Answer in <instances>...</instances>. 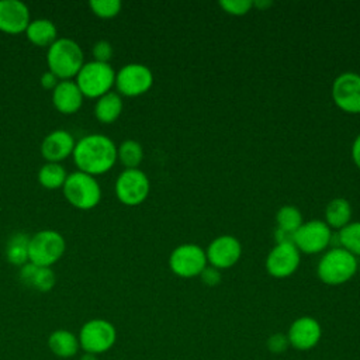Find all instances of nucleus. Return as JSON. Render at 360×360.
<instances>
[{
	"label": "nucleus",
	"mask_w": 360,
	"mask_h": 360,
	"mask_svg": "<svg viewBox=\"0 0 360 360\" xmlns=\"http://www.w3.org/2000/svg\"><path fill=\"white\" fill-rule=\"evenodd\" d=\"M208 266L205 250L195 243H183L170 253L169 267L181 278H193Z\"/></svg>",
	"instance_id": "nucleus-8"
},
{
	"label": "nucleus",
	"mask_w": 360,
	"mask_h": 360,
	"mask_svg": "<svg viewBox=\"0 0 360 360\" xmlns=\"http://www.w3.org/2000/svg\"><path fill=\"white\" fill-rule=\"evenodd\" d=\"M273 3L270 0H255L253 1V7L256 8H260V10H266L269 7H271Z\"/></svg>",
	"instance_id": "nucleus-36"
},
{
	"label": "nucleus",
	"mask_w": 360,
	"mask_h": 360,
	"mask_svg": "<svg viewBox=\"0 0 360 360\" xmlns=\"http://www.w3.org/2000/svg\"><path fill=\"white\" fill-rule=\"evenodd\" d=\"M84 96L75 80H60L52 90L53 107L66 115L77 112L83 105Z\"/></svg>",
	"instance_id": "nucleus-18"
},
{
	"label": "nucleus",
	"mask_w": 360,
	"mask_h": 360,
	"mask_svg": "<svg viewBox=\"0 0 360 360\" xmlns=\"http://www.w3.org/2000/svg\"><path fill=\"white\" fill-rule=\"evenodd\" d=\"M330 240L332 229L321 219L302 222L292 235V243L295 248L307 255H316L326 250Z\"/></svg>",
	"instance_id": "nucleus-10"
},
{
	"label": "nucleus",
	"mask_w": 360,
	"mask_h": 360,
	"mask_svg": "<svg viewBox=\"0 0 360 360\" xmlns=\"http://www.w3.org/2000/svg\"><path fill=\"white\" fill-rule=\"evenodd\" d=\"M60 80L52 73V72H44L42 75H41V79H39V83H41V86H42V89H45V90H53L55 87H56V84L59 83Z\"/></svg>",
	"instance_id": "nucleus-34"
},
{
	"label": "nucleus",
	"mask_w": 360,
	"mask_h": 360,
	"mask_svg": "<svg viewBox=\"0 0 360 360\" xmlns=\"http://www.w3.org/2000/svg\"><path fill=\"white\" fill-rule=\"evenodd\" d=\"M68 173L60 163L46 162L38 170V181L44 188L56 190L62 188L66 181Z\"/></svg>",
	"instance_id": "nucleus-25"
},
{
	"label": "nucleus",
	"mask_w": 360,
	"mask_h": 360,
	"mask_svg": "<svg viewBox=\"0 0 360 360\" xmlns=\"http://www.w3.org/2000/svg\"><path fill=\"white\" fill-rule=\"evenodd\" d=\"M205 255L210 266L218 270L229 269L239 262L242 256V245L239 239L232 235H221L211 240Z\"/></svg>",
	"instance_id": "nucleus-13"
},
{
	"label": "nucleus",
	"mask_w": 360,
	"mask_h": 360,
	"mask_svg": "<svg viewBox=\"0 0 360 360\" xmlns=\"http://www.w3.org/2000/svg\"><path fill=\"white\" fill-rule=\"evenodd\" d=\"M27 39L39 48H49L58 39L56 25L48 18L31 20L25 30Z\"/></svg>",
	"instance_id": "nucleus-20"
},
{
	"label": "nucleus",
	"mask_w": 360,
	"mask_h": 360,
	"mask_svg": "<svg viewBox=\"0 0 360 360\" xmlns=\"http://www.w3.org/2000/svg\"><path fill=\"white\" fill-rule=\"evenodd\" d=\"M82 360H97V359H96V356H94V354H89V353H86V354L82 357Z\"/></svg>",
	"instance_id": "nucleus-37"
},
{
	"label": "nucleus",
	"mask_w": 360,
	"mask_h": 360,
	"mask_svg": "<svg viewBox=\"0 0 360 360\" xmlns=\"http://www.w3.org/2000/svg\"><path fill=\"white\" fill-rule=\"evenodd\" d=\"M218 4L226 14L236 17L248 14L253 7L252 0H222Z\"/></svg>",
	"instance_id": "nucleus-30"
},
{
	"label": "nucleus",
	"mask_w": 360,
	"mask_h": 360,
	"mask_svg": "<svg viewBox=\"0 0 360 360\" xmlns=\"http://www.w3.org/2000/svg\"><path fill=\"white\" fill-rule=\"evenodd\" d=\"M114 188L120 202L128 207H136L148 198L150 183L142 170L125 169L118 174Z\"/></svg>",
	"instance_id": "nucleus-9"
},
{
	"label": "nucleus",
	"mask_w": 360,
	"mask_h": 360,
	"mask_svg": "<svg viewBox=\"0 0 360 360\" xmlns=\"http://www.w3.org/2000/svg\"><path fill=\"white\" fill-rule=\"evenodd\" d=\"M352 219V205L346 198L338 197L328 202L325 208V224L330 229H342Z\"/></svg>",
	"instance_id": "nucleus-23"
},
{
	"label": "nucleus",
	"mask_w": 360,
	"mask_h": 360,
	"mask_svg": "<svg viewBox=\"0 0 360 360\" xmlns=\"http://www.w3.org/2000/svg\"><path fill=\"white\" fill-rule=\"evenodd\" d=\"M76 141L66 129H53L41 142L39 150L42 158L51 163H60L72 156Z\"/></svg>",
	"instance_id": "nucleus-17"
},
{
	"label": "nucleus",
	"mask_w": 360,
	"mask_h": 360,
	"mask_svg": "<svg viewBox=\"0 0 360 360\" xmlns=\"http://www.w3.org/2000/svg\"><path fill=\"white\" fill-rule=\"evenodd\" d=\"M18 278L24 285L38 292H48L56 284V276L51 267L38 266L30 262L20 269Z\"/></svg>",
	"instance_id": "nucleus-19"
},
{
	"label": "nucleus",
	"mask_w": 360,
	"mask_h": 360,
	"mask_svg": "<svg viewBox=\"0 0 360 360\" xmlns=\"http://www.w3.org/2000/svg\"><path fill=\"white\" fill-rule=\"evenodd\" d=\"M200 277H201V281H202L205 285H208V287H215V285H218V284L221 283V270H218V269H215V267H212V266L208 264V266L201 271Z\"/></svg>",
	"instance_id": "nucleus-33"
},
{
	"label": "nucleus",
	"mask_w": 360,
	"mask_h": 360,
	"mask_svg": "<svg viewBox=\"0 0 360 360\" xmlns=\"http://www.w3.org/2000/svg\"><path fill=\"white\" fill-rule=\"evenodd\" d=\"M77 338L80 347L96 356L108 352L115 345L117 330L110 321L94 318L83 323Z\"/></svg>",
	"instance_id": "nucleus-7"
},
{
	"label": "nucleus",
	"mask_w": 360,
	"mask_h": 360,
	"mask_svg": "<svg viewBox=\"0 0 360 360\" xmlns=\"http://www.w3.org/2000/svg\"><path fill=\"white\" fill-rule=\"evenodd\" d=\"M143 159V148L135 139H127L117 146V160L125 166V169H138Z\"/></svg>",
	"instance_id": "nucleus-26"
},
{
	"label": "nucleus",
	"mask_w": 360,
	"mask_h": 360,
	"mask_svg": "<svg viewBox=\"0 0 360 360\" xmlns=\"http://www.w3.org/2000/svg\"><path fill=\"white\" fill-rule=\"evenodd\" d=\"M72 158L77 170L96 177L115 165L117 145L107 135L89 134L76 142Z\"/></svg>",
	"instance_id": "nucleus-1"
},
{
	"label": "nucleus",
	"mask_w": 360,
	"mask_h": 360,
	"mask_svg": "<svg viewBox=\"0 0 360 360\" xmlns=\"http://www.w3.org/2000/svg\"><path fill=\"white\" fill-rule=\"evenodd\" d=\"M277 228L288 233H292L302 225V214L294 205H283L276 214Z\"/></svg>",
	"instance_id": "nucleus-27"
},
{
	"label": "nucleus",
	"mask_w": 360,
	"mask_h": 360,
	"mask_svg": "<svg viewBox=\"0 0 360 360\" xmlns=\"http://www.w3.org/2000/svg\"><path fill=\"white\" fill-rule=\"evenodd\" d=\"M357 259L343 248H332L321 257L316 274L328 285H340L347 283L357 271Z\"/></svg>",
	"instance_id": "nucleus-3"
},
{
	"label": "nucleus",
	"mask_w": 360,
	"mask_h": 360,
	"mask_svg": "<svg viewBox=\"0 0 360 360\" xmlns=\"http://www.w3.org/2000/svg\"><path fill=\"white\" fill-rule=\"evenodd\" d=\"M46 63L59 80H72L84 65L83 49L72 38H58L48 48Z\"/></svg>",
	"instance_id": "nucleus-2"
},
{
	"label": "nucleus",
	"mask_w": 360,
	"mask_h": 360,
	"mask_svg": "<svg viewBox=\"0 0 360 360\" xmlns=\"http://www.w3.org/2000/svg\"><path fill=\"white\" fill-rule=\"evenodd\" d=\"M285 335L292 349L307 352L321 342L322 326L315 318L304 315L291 322Z\"/></svg>",
	"instance_id": "nucleus-14"
},
{
	"label": "nucleus",
	"mask_w": 360,
	"mask_h": 360,
	"mask_svg": "<svg viewBox=\"0 0 360 360\" xmlns=\"http://www.w3.org/2000/svg\"><path fill=\"white\" fill-rule=\"evenodd\" d=\"M122 108L124 103L121 96L115 91H110L96 100L94 117L101 124H112L120 118Z\"/></svg>",
	"instance_id": "nucleus-21"
},
{
	"label": "nucleus",
	"mask_w": 360,
	"mask_h": 360,
	"mask_svg": "<svg viewBox=\"0 0 360 360\" xmlns=\"http://www.w3.org/2000/svg\"><path fill=\"white\" fill-rule=\"evenodd\" d=\"M266 345H267V349L274 354H281L290 347V343H288V339H287L285 333H273V335H270Z\"/></svg>",
	"instance_id": "nucleus-32"
},
{
	"label": "nucleus",
	"mask_w": 360,
	"mask_h": 360,
	"mask_svg": "<svg viewBox=\"0 0 360 360\" xmlns=\"http://www.w3.org/2000/svg\"><path fill=\"white\" fill-rule=\"evenodd\" d=\"M48 346L51 352L62 359H70L79 352V338L66 329H56L48 338Z\"/></svg>",
	"instance_id": "nucleus-22"
},
{
	"label": "nucleus",
	"mask_w": 360,
	"mask_h": 360,
	"mask_svg": "<svg viewBox=\"0 0 360 360\" xmlns=\"http://www.w3.org/2000/svg\"><path fill=\"white\" fill-rule=\"evenodd\" d=\"M112 45L110 41L107 39H98L97 42H94L91 53H93V60L97 62H103V63H110V59L112 58Z\"/></svg>",
	"instance_id": "nucleus-31"
},
{
	"label": "nucleus",
	"mask_w": 360,
	"mask_h": 360,
	"mask_svg": "<svg viewBox=\"0 0 360 360\" xmlns=\"http://www.w3.org/2000/svg\"><path fill=\"white\" fill-rule=\"evenodd\" d=\"M332 98L345 112L360 114V75L340 73L332 83Z\"/></svg>",
	"instance_id": "nucleus-12"
},
{
	"label": "nucleus",
	"mask_w": 360,
	"mask_h": 360,
	"mask_svg": "<svg viewBox=\"0 0 360 360\" xmlns=\"http://www.w3.org/2000/svg\"><path fill=\"white\" fill-rule=\"evenodd\" d=\"M89 7L98 18L110 20L120 14L122 4L120 0H90Z\"/></svg>",
	"instance_id": "nucleus-29"
},
{
	"label": "nucleus",
	"mask_w": 360,
	"mask_h": 360,
	"mask_svg": "<svg viewBox=\"0 0 360 360\" xmlns=\"http://www.w3.org/2000/svg\"><path fill=\"white\" fill-rule=\"evenodd\" d=\"M31 21L30 8L20 0H0V31L10 35L25 32Z\"/></svg>",
	"instance_id": "nucleus-16"
},
{
	"label": "nucleus",
	"mask_w": 360,
	"mask_h": 360,
	"mask_svg": "<svg viewBox=\"0 0 360 360\" xmlns=\"http://www.w3.org/2000/svg\"><path fill=\"white\" fill-rule=\"evenodd\" d=\"M153 84L152 70L142 63L124 65L115 73V87L120 96L138 97L145 94Z\"/></svg>",
	"instance_id": "nucleus-11"
},
{
	"label": "nucleus",
	"mask_w": 360,
	"mask_h": 360,
	"mask_svg": "<svg viewBox=\"0 0 360 360\" xmlns=\"http://www.w3.org/2000/svg\"><path fill=\"white\" fill-rule=\"evenodd\" d=\"M75 82L84 97L97 100L111 91L115 84V70L110 63L90 60L82 66Z\"/></svg>",
	"instance_id": "nucleus-5"
},
{
	"label": "nucleus",
	"mask_w": 360,
	"mask_h": 360,
	"mask_svg": "<svg viewBox=\"0 0 360 360\" xmlns=\"http://www.w3.org/2000/svg\"><path fill=\"white\" fill-rule=\"evenodd\" d=\"M340 248L350 252L353 256H360V221L350 222L339 231L338 235Z\"/></svg>",
	"instance_id": "nucleus-28"
},
{
	"label": "nucleus",
	"mask_w": 360,
	"mask_h": 360,
	"mask_svg": "<svg viewBox=\"0 0 360 360\" xmlns=\"http://www.w3.org/2000/svg\"><path fill=\"white\" fill-rule=\"evenodd\" d=\"M352 159H353L354 165L360 169V134L353 141V145H352Z\"/></svg>",
	"instance_id": "nucleus-35"
},
{
	"label": "nucleus",
	"mask_w": 360,
	"mask_h": 360,
	"mask_svg": "<svg viewBox=\"0 0 360 360\" xmlns=\"http://www.w3.org/2000/svg\"><path fill=\"white\" fill-rule=\"evenodd\" d=\"M30 238L31 236H28L24 232L13 233L8 238L7 245H6V257H7L8 263L22 267L24 264H27L30 262L28 260Z\"/></svg>",
	"instance_id": "nucleus-24"
},
{
	"label": "nucleus",
	"mask_w": 360,
	"mask_h": 360,
	"mask_svg": "<svg viewBox=\"0 0 360 360\" xmlns=\"http://www.w3.org/2000/svg\"><path fill=\"white\" fill-rule=\"evenodd\" d=\"M66 201L77 210H93L101 201V187L94 176L76 170L69 173L62 187Z\"/></svg>",
	"instance_id": "nucleus-4"
},
{
	"label": "nucleus",
	"mask_w": 360,
	"mask_h": 360,
	"mask_svg": "<svg viewBox=\"0 0 360 360\" xmlns=\"http://www.w3.org/2000/svg\"><path fill=\"white\" fill-rule=\"evenodd\" d=\"M301 262L300 250L294 243H276L266 259V270L276 278H285L295 273Z\"/></svg>",
	"instance_id": "nucleus-15"
},
{
	"label": "nucleus",
	"mask_w": 360,
	"mask_h": 360,
	"mask_svg": "<svg viewBox=\"0 0 360 360\" xmlns=\"http://www.w3.org/2000/svg\"><path fill=\"white\" fill-rule=\"evenodd\" d=\"M66 250L65 238L53 229H42L30 238L28 260L30 263L52 267L58 263Z\"/></svg>",
	"instance_id": "nucleus-6"
}]
</instances>
